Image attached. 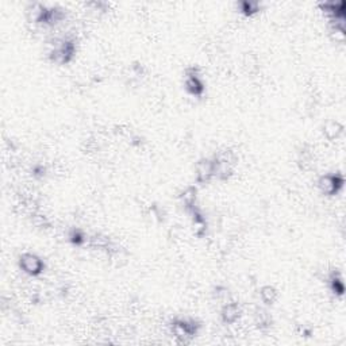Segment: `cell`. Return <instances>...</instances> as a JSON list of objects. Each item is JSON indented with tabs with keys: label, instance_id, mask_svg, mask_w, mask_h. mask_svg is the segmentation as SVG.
I'll return each mask as SVG.
<instances>
[{
	"label": "cell",
	"instance_id": "5b68a950",
	"mask_svg": "<svg viewBox=\"0 0 346 346\" xmlns=\"http://www.w3.org/2000/svg\"><path fill=\"white\" fill-rule=\"evenodd\" d=\"M186 88L192 96H201L205 92V83L197 73L196 68H190L187 71Z\"/></svg>",
	"mask_w": 346,
	"mask_h": 346
},
{
	"label": "cell",
	"instance_id": "30bf717a",
	"mask_svg": "<svg viewBox=\"0 0 346 346\" xmlns=\"http://www.w3.org/2000/svg\"><path fill=\"white\" fill-rule=\"evenodd\" d=\"M180 199H181L182 205L188 211L194 210L196 207V190L194 187H188V188L182 191L181 195H180Z\"/></svg>",
	"mask_w": 346,
	"mask_h": 346
},
{
	"label": "cell",
	"instance_id": "9a60e30c",
	"mask_svg": "<svg viewBox=\"0 0 346 346\" xmlns=\"http://www.w3.org/2000/svg\"><path fill=\"white\" fill-rule=\"evenodd\" d=\"M241 10L245 12L246 15H250V14L258 11V4L253 3V2H243V3H241Z\"/></svg>",
	"mask_w": 346,
	"mask_h": 346
},
{
	"label": "cell",
	"instance_id": "277c9868",
	"mask_svg": "<svg viewBox=\"0 0 346 346\" xmlns=\"http://www.w3.org/2000/svg\"><path fill=\"white\" fill-rule=\"evenodd\" d=\"M320 192L328 196H333L339 192L343 187V177L341 175H323L318 180Z\"/></svg>",
	"mask_w": 346,
	"mask_h": 346
},
{
	"label": "cell",
	"instance_id": "5bb4252c",
	"mask_svg": "<svg viewBox=\"0 0 346 346\" xmlns=\"http://www.w3.org/2000/svg\"><path fill=\"white\" fill-rule=\"evenodd\" d=\"M330 287H331V290H333V292L337 295H342L343 290H345V286H343L342 279L338 277L335 273H333L330 277Z\"/></svg>",
	"mask_w": 346,
	"mask_h": 346
},
{
	"label": "cell",
	"instance_id": "52a82bcc",
	"mask_svg": "<svg viewBox=\"0 0 346 346\" xmlns=\"http://www.w3.org/2000/svg\"><path fill=\"white\" fill-rule=\"evenodd\" d=\"M220 316L226 324H234L241 316V309L237 303H225L220 311Z\"/></svg>",
	"mask_w": 346,
	"mask_h": 346
},
{
	"label": "cell",
	"instance_id": "6da1fadb",
	"mask_svg": "<svg viewBox=\"0 0 346 346\" xmlns=\"http://www.w3.org/2000/svg\"><path fill=\"white\" fill-rule=\"evenodd\" d=\"M75 41L69 38H56L49 44V58L56 64H68L75 57Z\"/></svg>",
	"mask_w": 346,
	"mask_h": 346
},
{
	"label": "cell",
	"instance_id": "2e32d148",
	"mask_svg": "<svg viewBox=\"0 0 346 346\" xmlns=\"http://www.w3.org/2000/svg\"><path fill=\"white\" fill-rule=\"evenodd\" d=\"M69 238H71L72 242H75V243H82V242L84 241V235H83L78 230H73L72 231V234L69 235Z\"/></svg>",
	"mask_w": 346,
	"mask_h": 346
},
{
	"label": "cell",
	"instance_id": "8fae6325",
	"mask_svg": "<svg viewBox=\"0 0 346 346\" xmlns=\"http://www.w3.org/2000/svg\"><path fill=\"white\" fill-rule=\"evenodd\" d=\"M254 323L257 324V328L261 330L269 329L272 326V316L268 311H265L262 309H258L254 314Z\"/></svg>",
	"mask_w": 346,
	"mask_h": 346
},
{
	"label": "cell",
	"instance_id": "3957f363",
	"mask_svg": "<svg viewBox=\"0 0 346 346\" xmlns=\"http://www.w3.org/2000/svg\"><path fill=\"white\" fill-rule=\"evenodd\" d=\"M19 265L25 273L30 276H38L41 275L45 268L44 261L34 253H25L19 258Z\"/></svg>",
	"mask_w": 346,
	"mask_h": 346
},
{
	"label": "cell",
	"instance_id": "4fadbf2b",
	"mask_svg": "<svg viewBox=\"0 0 346 346\" xmlns=\"http://www.w3.org/2000/svg\"><path fill=\"white\" fill-rule=\"evenodd\" d=\"M313 161H314V154L311 150L301 149L300 152H299L298 162H299V165H300L301 169H309V168H311Z\"/></svg>",
	"mask_w": 346,
	"mask_h": 346
},
{
	"label": "cell",
	"instance_id": "9c48e42d",
	"mask_svg": "<svg viewBox=\"0 0 346 346\" xmlns=\"http://www.w3.org/2000/svg\"><path fill=\"white\" fill-rule=\"evenodd\" d=\"M343 131V127L341 123H338L337 120H330L323 126V134L324 137L328 138L329 141H334V139H338L341 137Z\"/></svg>",
	"mask_w": 346,
	"mask_h": 346
},
{
	"label": "cell",
	"instance_id": "8992f818",
	"mask_svg": "<svg viewBox=\"0 0 346 346\" xmlns=\"http://www.w3.org/2000/svg\"><path fill=\"white\" fill-rule=\"evenodd\" d=\"M215 177V160L203 158L196 164V181L200 184L209 182Z\"/></svg>",
	"mask_w": 346,
	"mask_h": 346
},
{
	"label": "cell",
	"instance_id": "7c38bea8",
	"mask_svg": "<svg viewBox=\"0 0 346 346\" xmlns=\"http://www.w3.org/2000/svg\"><path fill=\"white\" fill-rule=\"evenodd\" d=\"M260 298L265 304H273L277 299V291L275 287L264 286L260 290Z\"/></svg>",
	"mask_w": 346,
	"mask_h": 346
},
{
	"label": "cell",
	"instance_id": "ba28073f",
	"mask_svg": "<svg viewBox=\"0 0 346 346\" xmlns=\"http://www.w3.org/2000/svg\"><path fill=\"white\" fill-rule=\"evenodd\" d=\"M215 160V177L219 180H227L233 175V169H234V164H231L226 158L222 156L214 158Z\"/></svg>",
	"mask_w": 346,
	"mask_h": 346
},
{
	"label": "cell",
	"instance_id": "7a4b0ae2",
	"mask_svg": "<svg viewBox=\"0 0 346 346\" xmlns=\"http://www.w3.org/2000/svg\"><path fill=\"white\" fill-rule=\"evenodd\" d=\"M199 331V323L194 319H177L172 323V333L180 342H188Z\"/></svg>",
	"mask_w": 346,
	"mask_h": 346
}]
</instances>
